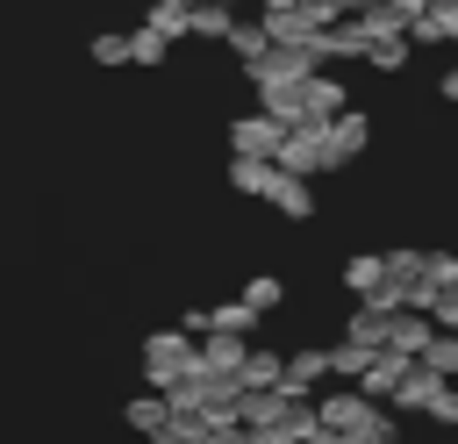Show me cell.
Returning <instances> with one entry per match:
<instances>
[{
	"mask_svg": "<svg viewBox=\"0 0 458 444\" xmlns=\"http://www.w3.org/2000/svg\"><path fill=\"white\" fill-rule=\"evenodd\" d=\"M179 372H193V329H157V337H143V380L165 394Z\"/></svg>",
	"mask_w": 458,
	"mask_h": 444,
	"instance_id": "1",
	"label": "cell"
},
{
	"mask_svg": "<svg viewBox=\"0 0 458 444\" xmlns=\"http://www.w3.org/2000/svg\"><path fill=\"white\" fill-rule=\"evenodd\" d=\"M243 72L250 86H301L315 72V43H265V57H250Z\"/></svg>",
	"mask_w": 458,
	"mask_h": 444,
	"instance_id": "2",
	"label": "cell"
},
{
	"mask_svg": "<svg viewBox=\"0 0 458 444\" xmlns=\"http://www.w3.org/2000/svg\"><path fill=\"white\" fill-rule=\"evenodd\" d=\"M272 165H279V172H301V179H315V172H329V143H322V122H293V129L279 136V150H272Z\"/></svg>",
	"mask_w": 458,
	"mask_h": 444,
	"instance_id": "3",
	"label": "cell"
},
{
	"mask_svg": "<svg viewBox=\"0 0 458 444\" xmlns=\"http://www.w3.org/2000/svg\"><path fill=\"white\" fill-rule=\"evenodd\" d=\"M279 136H286V122H272L265 107L229 122V150H236V158H272V150H279Z\"/></svg>",
	"mask_w": 458,
	"mask_h": 444,
	"instance_id": "4",
	"label": "cell"
},
{
	"mask_svg": "<svg viewBox=\"0 0 458 444\" xmlns=\"http://www.w3.org/2000/svg\"><path fill=\"white\" fill-rule=\"evenodd\" d=\"M322 143H329V172H336V165H351V158L372 143V122H365L358 107H344V115H329V122H322Z\"/></svg>",
	"mask_w": 458,
	"mask_h": 444,
	"instance_id": "5",
	"label": "cell"
},
{
	"mask_svg": "<svg viewBox=\"0 0 458 444\" xmlns=\"http://www.w3.org/2000/svg\"><path fill=\"white\" fill-rule=\"evenodd\" d=\"M437 337V322L422 315V308H394L386 315V344L379 351H401V358H422V344Z\"/></svg>",
	"mask_w": 458,
	"mask_h": 444,
	"instance_id": "6",
	"label": "cell"
},
{
	"mask_svg": "<svg viewBox=\"0 0 458 444\" xmlns=\"http://www.w3.org/2000/svg\"><path fill=\"white\" fill-rule=\"evenodd\" d=\"M329 115H344V79H329L322 64L301 79V122H329Z\"/></svg>",
	"mask_w": 458,
	"mask_h": 444,
	"instance_id": "7",
	"label": "cell"
},
{
	"mask_svg": "<svg viewBox=\"0 0 458 444\" xmlns=\"http://www.w3.org/2000/svg\"><path fill=\"white\" fill-rule=\"evenodd\" d=\"M372 408H379V401H365V394H358V387H344V394H322V401H315V423H322V430H336V437H344V430H358V423H365V415H372Z\"/></svg>",
	"mask_w": 458,
	"mask_h": 444,
	"instance_id": "8",
	"label": "cell"
},
{
	"mask_svg": "<svg viewBox=\"0 0 458 444\" xmlns=\"http://www.w3.org/2000/svg\"><path fill=\"white\" fill-rule=\"evenodd\" d=\"M265 201L286 215V222H308L315 215V186L301 179V172H272V186H265Z\"/></svg>",
	"mask_w": 458,
	"mask_h": 444,
	"instance_id": "9",
	"label": "cell"
},
{
	"mask_svg": "<svg viewBox=\"0 0 458 444\" xmlns=\"http://www.w3.org/2000/svg\"><path fill=\"white\" fill-rule=\"evenodd\" d=\"M401 372H408V358H401V351H372V358H365V372H358L351 387H358L365 401H386V394L401 387Z\"/></svg>",
	"mask_w": 458,
	"mask_h": 444,
	"instance_id": "10",
	"label": "cell"
},
{
	"mask_svg": "<svg viewBox=\"0 0 458 444\" xmlns=\"http://www.w3.org/2000/svg\"><path fill=\"white\" fill-rule=\"evenodd\" d=\"M322 380H329V351H293V358L279 365V387H286V394H315Z\"/></svg>",
	"mask_w": 458,
	"mask_h": 444,
	"instance_id": "11",
	"label": "cell"
},
{
	"mask_svg": "<svg viewBox=\"0 0 458 444\" xmlns=\"http://www.w3.org/2000/svg\"><path fill=\"white\" fill-rule=\"evenodd\" d=\"M437 387H444V372H429L422 358H408V372H401V387H394L386 401H394V408H408V415H422V401H429Z\"/></svg>",
	"mask_w": 458,
	"mask_h": 444,
	"instance_id": "12",
	"label": "cell"
},
{
	"mask_svg": "<svg viewBox=\"0 0 458 444\" xmlns=\"http://www.w3.org/2000/svg\"><path fill=\"white\" fill-rule=\"evenodd\" d=\"M229 21H236V7H229V0H193V7H186V36L222 43V36H229Z\"/></svg>",
	"mask_w": 458,
	"mask_h": 444,
	"instance_id": "13",
	"label": "cell"
},
{
	"mask_svg": "<svg viewBox=\"0 0 458 444\" xmlns=\"http://www.w3.org/2000/svg\"><path fill=\"white\" fill-rule=\"evenodd\" d=\"M344 286H351L358 301H372V294L386 286V258H379V251H358V258H344Z\"/></svg>",
	"mask_w": 458,
	"mask_h": 444,
	"instance_id": "14",
	"label": "cell"
},
{
	"mask_svg": "<svg viewBox=\"0 0 458 444\" xmlns=\"http://www.w3.org/2000/svg\"><path fill=\"white\" fill-rule=\"evenodd\" d=\"M129 430H143V437L157 444V437L172 430V401H165L157 387H150V394H136V401H129Z\"/></svg>",
	"mask_w": 458,
	"mask_h": 444,
	"instance_id": "15",
	"label": "cell"
},
{
	"mask_svg": "<svg viewBox=\"0 0 458 444\" xmlns=\"http://www.w3.org/2000/svg\"><path fill=\"white\" fill-rule=\"evenodd\" d=\"M344 337H351V344H365V351H379V344H386V308H379V301H358V308H351V322H344Z\"/></svg>",
	"mask_w": 458,
	"mask_h": 444,
	"instance_id": "16",
	"label": "cell"
},
{
	"mask_svg": "<svg viewBox=\"0 0 458 444\" xmlns=\"http://www.w3.org/2000/svg\"><path fill=\"white\" fill-rule=\"evenodd\" d=\"M365 64H372V72H401V64H408V29L372 36V43H365Z\"/></svg>",
	"mask_w": 458,
	"mask_h": 444,
	"instance_id": "17",
	"label": "cell"
},
{
	"mask_svg": "<svg viewBox=\"0 0 458 444\" xmlns=\"http://www.w3.org/2000/svg\"><path fill=\"white\" fill-rule=\"evenodd\" d=\"M272 172H279L272 158H229V186H236V193H258V201H265Z\"/></svg>",
	"mask_w": 458,
	"mask_h": 444,
	"instance_id": "18",
	"label": "cell"
},
{
	"mask_svg": "<svg viewBox=\"0 0 458 444\" xmlns=\"http://www.w3.org/2000/svg\"><path fill=\"white\" fill-rule=\"evenodd\" d=\"M279 351H243V365H236V387H279Z\"/></svg>",
	"mask_w": 458,
	"mask_h": 444,
	"instance_id": "19",
	"label": "cell"
},
{
	"mask_svg": "<svg viewBox=\"0 0 458 444\" xmlns=\"http://www.w3.org/2000/svg\"><path fill=\"white\" fill-rule=\"evenodd\" d=\"M422 365L444 372V380H458V329H437V337L422 344Z\"/></svg>",
	"mask_w": 458,
	"mask_h": 444,
	"instance_id": "20",
	"label": "cell"
},
{
	"mask_svg": "<svg viewBox=\"0 0 458 444\" xmlns=\"http://www.w3.org/2000/svg\"><path fill=\"white\" fill-rule=\"evenodd\" d=\"M222 43L250 64V57H265V21H229V36H222Z\"/></svg>",
	"mask_w": 458,
	"mask_h": 444,
	"instance_id": "21",
	"label": "cell"
},
{
	"mask_svg": "<svg viewBox=\"0 0 458 444\" xmlns=\"http://www.w3.org/2000/svg\"><path fill=\"white\" fill-rule=\"evenodd\" d=\"M165 50H172V43H165L150 21H143V29H129V64H165Z\"/></svg>",
	"mask_w": 458,
	"mask_h": 444,
	"instance_id": "22",
	"label": "cell"
},
{
	"mask_svg": "<svg viewBox=\"0 0 458 444\" xmlns=\"http://www.w3.org/2000/svg\"><path fill=\"white\" fill-rule=\"evenodd\" d=\"M236 301H243V308H258V315H272V308H279V301H286V286H279V279H272V272H258V279H250V286H243V294H236Z\"/></svg>",
	"mask_w": 458,
	"mask_h": 444,
	"instance_id": "23",
	"label": "cell"
},
{
	"mask_svg": "<svg viewBox=\"0 0 458 444\" xmlns=\"http://www.w3.org/2000/svg\"><path fill=\"white\" fill-rule=\"evenodd\" d=\"M365 358H372V351H365V344H351V337H344V344H329V380H358V372H365Z\"/></svg>",
	"mask_w": 458,
	"mask_h": 444,
	"instance_id": "24",
	"label": "cell"
},
{
	"mask_svg": "<svg viewBox=\"0 0 458 444\" xmlns=\"http://www.w3.org/2000/svg\"><path fill=\"white\" fill-rule=\"evenodd\" d=\"M422 415H429V423H444V430H458V380H444V387L422 401Z\"/></svg>",
	"mask_w": 458,
	"mask_h": 444,
	"instance_id": "25",
	"label": "cell"
},
{
	"mask_svg": "<svg viewBox=\"0 0 458 444\" xmlns=\"http://www.w3.org/2000/svg\"><path fill=\"white\" fill-rule=\"evenodd\" d=\"M150 29H157L165 43H179V36H186V7H179V0H157V7H150Z\"/></svg>",
	"mask_w": 458,
	"mask_h": 444,
	"instance_id": "26",
	"label": "cell"
},
{
	"mask_svg": "<svg viewBox=\"0 0 458 444\" xmlns=\"http://www.w3.org/2000/svg\"><path fill=\"white\" fill-rule=\"evenodd\" d=\"M422 279L429 286H458V258L451 251H422Z\"/></svg>",
	"mask_w": 458,
	"mask_h": 444,
	"instance_id": "27",
	"label": "cell"
},
{
	"mask_svg": "<svg viewBox=\"0 0 458 444\" xmlns=\"http://www.w3.org/2000/svg\"><path fill=\"white\" fill-rule=\"evenodd\" d=\"M422 315H429V322H437V329H458V286H437V294H429V308H422Z\"/></svg>",
	"mask_w": 458,
	"mask_h": 444,
	"instance_id": "28",
	"label": "cell"
},
{
	"mask_svg": "<svg viewBox=\"0 0 458 444\" xmlns=\"http://www.w3.org/2000/svg\"><path fill=\"white\" fill-rule=\"evenodd\" d=\"M93 64H129V36H93Z\"/></svg>",
	"mask_w": 458,
	"mask_h": 444,
	"instance_id": "29",
	"label": "cell"
},
{
	"mask_svg": "<svg viewBox=\"0 0 458 444\" xmlns=\"http://www.w3.org/2000/svg\"><path fill=\"white\" fill-rule=\"evenodd\" d=\"M386 258V279H415L422 272V251H379Z\"/></svg>",
	"mask_w": 458,
	"mask_h": 444,
	"instance_id": "30",
	"label": "cell"
},
{
	"mask_svg": "<svg viewBox=\"0 0 458 444\" xmlns=\"http://www.w3.org/2000/svg\"><path fill=\"white\" fill-rule=\"evenodd\" d=\"M250 444H301V437H293V430H279V423H272V430H250Z\"/></svg>",
	"mask_w": 458,
	"mask_h": 444,
	"instance_id": "31",
	"label": "cell"
},
{
	"mask_svg": "<svg viewBox=\"0 0 458 444\" xmlns=\"http://www.w3.org/2000/svg\"><path fill=\"white\" fill-rule=\"evenodd\" d=\"M437 93H444V100H458V64H451V72L437 79Z\"/></svg>",
	"mask_w": 458,
	"mask_h": 444,
	"instance_id": "32",
	"label": "cell"
},
{
	"mask_svg": "<svg viewBox=\"0 0 458 444\" xmlns=\"http://www.w3.org/2000/svg\"><path fill=\"white\" fill-rule=\"evenodd\" d=\"M365 7H386V0H344V14H365Z\"/></svg>",
	"mask_w": 458,
	"mask_h": 444,
	"instance_id": "33",
	"label": "cell"
},
{
	"mask_svg": "<svg viewBox=\"0 0 458 444\" xmlns=\"http://www.w3.org/2000/svg\"><path fill=\"white\" fill-rule=\"evenodd\" d=\"M157 444H200V437H186V430H165V437H157Z\"/></svg>",
	"mask_w": 458,
	"mask_h": 444,
	"instance_id": "34",
	"label": "cell"
},
{
	"mask_svg": "<svg viewBox=\"0 0 458 444\" xmlns=\"http://www.w3.org/2000/svg\"><path fill=\"white\" fill-rule=\"evenodd\" d=\"M258 7H265V14H279V7H293V0H258Z\"/></svg>",
	"mask_w": 458,
	"mask_h": 444,
	"instance_id": "35",
	"label": "cell"
},
{
	"mask_svg": "<svg viewBox=\"0 0 458 444\" xmlns=\"http://www.w3.org/2000/svg\"><path fill=\"white\" fill-rule=\"evenodd\" d=\"M179 7H193V0H179Z\"/></svg>",
	"mask_w": 458,
	"mask_h": 444,
	"instance_id": "36",
	"label": "cell"
}]
</instances>
